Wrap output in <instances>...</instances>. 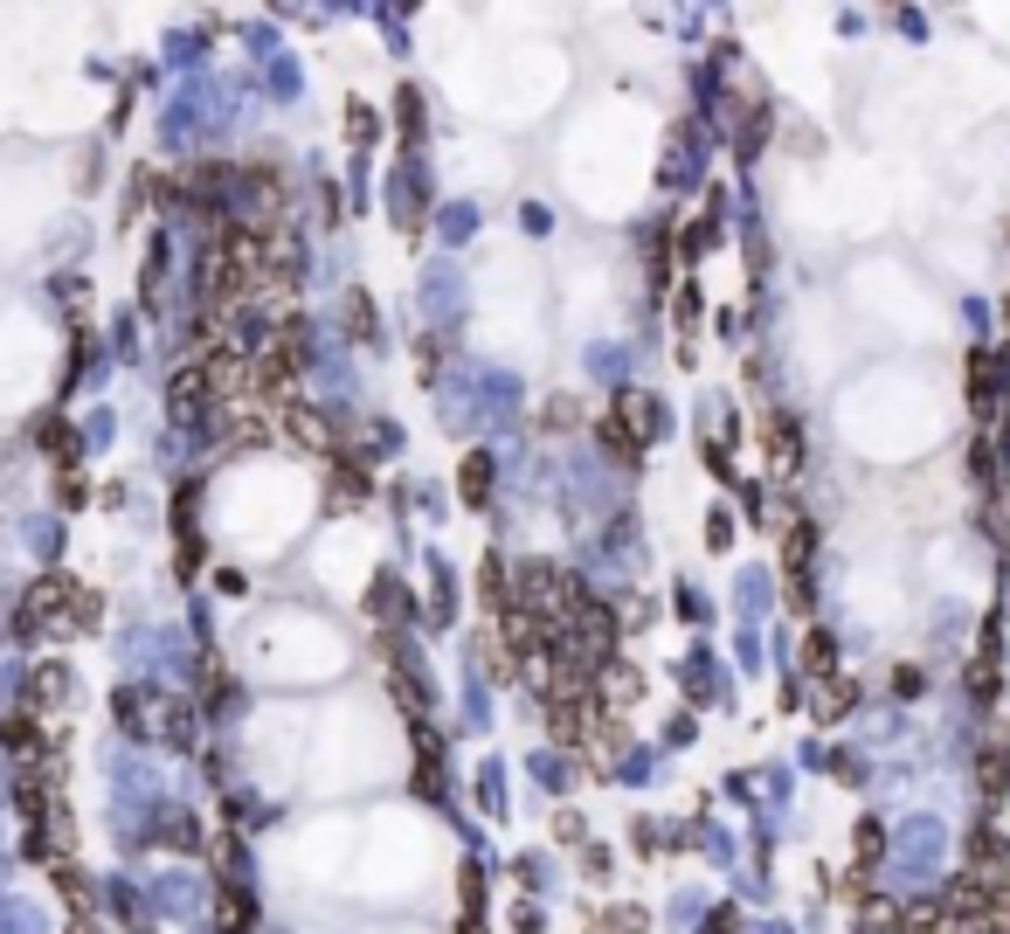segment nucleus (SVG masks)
Segmentation results:
<instances>
[{
  "label": "nucleus",
  "mask_w": 1010,
  "mask_h": 934,
  "mask_svg": "<svg viewBox=\"0 0 1010 934\" xmlns=\"http://www.w3.org/2000/svg\"><path fill=\"white\" fill-rule=\"evenodd\" d=\"M63 699H70V671L55 665V658H49V665H35V671H28V714H35V720H49Z\"/></svg>",
  "instance_id": "nucleus-7"
},
{
  "label": "nucleus",
  "mask_w": 1010,
  "mask_h": 934,
  "mask_svg": "<svg viewBox=\"0 0 1010 934\" xmlns=\"http://www.w3.org/2000/svg\"><path fill=\"white\" fill-rule=\"evenodd\" d=\"M153 837H166V845H174V851H194V845H201V831H194V817H180V810H174V817H166V831H153Z\"/></svg>",
  "instance_id": "nucleus-24"
},
{
  "label": "nucleus",
  "mask_w": 1010,
  "mask_h": 934,
  "mask_svg": "<svg viewBox=\"0 0 1010 934\" xmlns=\"http://www.w3.org/2000/svg\"><path fill=\"white\" fill-rule=\"evenodd\" d=\"M0 741H8L14 755H42V747H49V734H42V720H35L28 706H22V714H8V720H0Z\"/></svg>",
  "instance_id": "nucleus-12"
},
{
  "label": "nucleus",
  "mask_w": 1010,
  "mask_h": 934,
  "mask_svg": "<svg viewBox=\"0 0 1010 934\" xmlns=\"http://www.w3.org/2000/svg\"><path fill=\"white\" fill-rule=\"evenodd\" d=\"M603 422H616V429H623V437H630V443H637V451H644V437H651V429H658V402H651L644 388H623V395L609 402V416H603Z\"/></svg>",
  "instance_id": "nucleus-5"
},
{
  "label": "nucleus",
  "mask_w": 1010,
  "mask_h": 934,
  "mask_svg": "<svg viewBox=\"0 0 1010 934\" xmlns=\"http://www.w3.org/2000/svg\"><path fill=\"white\" fill-rule=\"evenodd\" d=\"M111 706H118V727H125V734H153V720H146V693H118Z\"/></svg>",
  "instance_id": "nucleus-21"
},
{
  "label": "nucleus",
  "mask_w": 1010,
  "mask_h": 934,
  "mask_svg": "<svg viewBox=\"0 0 1010 934\" xmlns=\"http://www.w3.org/2000/svg\"><path fill=\"white\" fill-rule=\"evenodd\" d=\"M540 720H547V741L589 747V734H595V699H547V706H540Z\"/></svg>",
  "instance_id": "nucleus-3"
},
{
  "label": "nucleus",
  "mask_w": 1010,
  "mask_h": 934,
  "mask_svg": "<svg viewBox=\"0 0 1010 934\" xmlns=\"http://www.w3.org/2000/svg\"><path fill=\"white\" fill-rule=\"evenodd\" d=\"M256 927V900L242 880H222L215 886V934H250Z\"/></svg>",
  "instance_id": "nucleus-6"
},
{
  "label": "nucleus",
  "mask_w": 1010,
  "mask_h": 934,
  "mask_svg": "<svg viewBox=\"0 0 1010 934\" xmlns=\"http://www.w3.org/2000/svg\"><path fill=\"white\" fill-rule=\"evenodd\" d=\"M851 706H858V685L851 679H824V685H817V720H845Z\"/></svg>",
  "instance_id": "nucleus-15"
},
{
  "label": "nucleus",
  "mask_w": 1010,
  "mask_h": 934,
  "mask_svg": "<svg viewBox=\"0 0 1010 934\" xmlns=\"http://www.w3.org/2000/svg\"><path fill=\"white\" fill-rule=\"evenodd\" d=\"M346 332H353V340H374V298L367 291L346 298Z\"/></svg>",
  "instance_id": "nucleus-22"
},
{
  "label": "nucleus",
  "mask_w": 1010,
  "mask_h": 934,
  "mask_svg": "<svg viewBox=\"0 0 1010 934\" xmlns=\"http://www.w3.org/2000/svg\"><path fill=\"white\" fill-rule=\"evenodd\" d=\"M879 845H886V837H879V824H858V858H879Z\"/></svg>",
  "instance_id": "nucleus-27"
},
{
  "label": "nucleus",
  "mask_w": 1010,
  "mask_h": 934,
  "mask_svg": "<svg viewBox=\"0 0 1010 934\" xmlns=\"http://www.w3.org/2000/svg\"><path fill=\"white\" fill-rule=\"evenodd\" d=\"M35 443H42L55 464H70V429L63 422H35Z\"/></svg>",
  "instance_id": "nucleus-25"
},
{
  "label": "nucleus",
  "mask_w": 1010,
  "mask_h": 934,
  "mask_svg": "<svg viewBox=\"0 0 1010 934\" xmlns=\"http://www.w3.org/2000/svg\"><path fill=\"white\" fill-rule=\"evenodd\" d=\"M98 589H77L70 575H42L28 582L22 609H14V630L22 638H63V630H98Z\"/></svg>",
  "instance_id": "nucleus-1"
},
{
  "label": "nucleus",
  "mask_w": 1010,
  "mask_h": 934,
  "mask_svg": "<svg viewBox=\"0 0 1010 934\" xmlns=\"http://www.w3.org/2000/svg\"><path fill=\"white\" fill-rule=\"evenodd\" d=\"M761 443H769V457L782 464V471H796V464H803V429H796V416H782V408H775V416H761Z\"/></svg>",
  "instance_id": "nucleus-8"
},
{
  "label": "nucleus",
  "mask_w": 1010,
  "mask_h": 934,
  "mask_svg": "<svg viewBox=\"0 0 1010 934\" xmlns=\"http://www.w3.org/2000/svg\"><path fill=\"white\" fill-rule=\"evenodd\" d=\"M969 858H976V866H989V880H997V872L1010 866V845H1003L997 831H976V837H969Z\"/></svg>",
  "instance_id": "nucleus-19"
},
{
  "label": "nucleus",
  "mask_w": 1010,
  "mask_h": 934,
  "mask_svg": "<svg viewBox=\"0 0 1010 934\" xmlns=\"http://www.w3.org/2000/svg\"><path fill=\"white\" fill-rule=\"evenodd\" d=\"M277 437H291L298 451H312V457H332V422H326L312 402H291V408H277Z\"/></svg>",
  "instance_id": "nucleus-2"
},
{
  "label": "nucleus",
  "mask_w": 1010,
  "mask_h": 934,
  "mask_svg": "<svg viewBox=\"0 0 1010 934\" xmlns=\"http://www.w3.org/2000/svg\"><path fill=\"white\" fill-rule=\"evenodd\" d=\"M55 498H63V506H84V478H77V471H63V492H55Z\"/></svg>",
  "instance_id": "nucleus-28"
},
{
  "label": "nucleus",
  "mask_w": 1010,
  "mask_h": 934,
  "mask_svg": "<svg viewBox=\"0 0 1010 934\" xmlns=\"http://www.w3.org/2000/svg\"><path fill=\"white\" fill-rule=\"evenodd\" d=\"M457 498H464L471 513L484 506V498H492V451H471V457L457 464Z\"/></svg>",
  "instance_id": "nucleus-10"
},
{
  "label": "nucleus",
  "mask_w": 1010,
  "mask_h": 934,
  "mask_svg": "<svg viewBox=\"0 0 1010 934\" xmlns=\"http://www.w3.org/2000/svg\"><path fill=\"white\" fill-rule=\"evenodd\" d=\"M49 880H55V893H63L70 907H77V921H90V907H98V886L84 880V866H70V858H55V866H49Z\"/></svg>",
  "instance_id": "nucleus-9"
},
{
  "label": "nucleus",
  "mask_w": 1010,
  "mask_h": 934,
  "mask_svg": "<svg viewBox=\"0 0 1010 934\" xmlns=\"http://www.w3.org/2000/svg\"><path fill=\"white\" fill-rule=\"evenodd\" d=\"M209 408H215V395H209V374H201V361L180 367L174 381H166V416H174V422H201Z\"/></svg>",
  "instance_id": "nucleus-4"
},
{
  "label": "nucleus",
  "mask_w": 1010,
  "mask_h": 934,
  "mask_svg": "<svg viewBox=\"0 0 1010 934\" xmlns=\"http://www.w3.org/2000/svg\"><path fill=\"white\" fill-rule=\"evenodd\" d=\"M70 934H98V927H90V921H70Z\"/></svg>",
  "instance_id": "nucleus-29"
},
{
  "label": "nucleus",
  "mask_w": 1010,
  "mask_h": 934,
  "mask_svg": "<svg viewBox=\"0 0 1010 934\" xmlns=\"http://www.w3.org/2000/svg\"><path fill=\"white\" fill-rule=\"evenodd\" d=\"M367 609H374V623H388V630H395V623H402V589L381 575V582H374V595H367Z\"/></svg>",
  "instance_id": "nucleus-20"
},
{
  "label": "nucleus",
  "mask_w": 1010,
  "mask_h": 934,
  "mask_svg": "<svg viewBox=\"0 0 1010 934\" xmlns=\"http://www.w3.org/2000/svg\"><path fill=\"white\" fill-rule=\"evenodd\" d=\"M803 671H810V679H837V644L824 638V630L803 638Z\"/></svg>",
  "instance_id": "nucleus-17"
},
{
  "label": "nucleus",
  "mask_w": 1010,
  "mask_h": 934,
  "mask_svg": "<svg viewBox=\"0 0 1010 934\" xmlns=\"http://www.w3.org/2000/svg\"><path fill=\"white\" fill-rule=\"evenodd\" d=\"M976 769H983V775H976V782H983V796L997 803V796L1010 790V741H1003V747H983V761H976Z\"/></svg>",
  "instance_id": "nucleus-16"
},
{
  "label": "nucleus",
  "mask_w": 1010,
  "mask_h": 934,
  "mask_svg": "<svg viewBox=\"0 0 1010 934\" xmlns=\"http://www.w3.org/2000/svg\"><path fill=\"white\" fill-rule=\"evenodd\" d=\"M160 734L174 741V747H194V734H201V714H194L187 699H166V706H160Z\"/></svg>",
  "instance_id": "nucleus-13"
},
{
  "label": "nucleus",
  "mask_w": 1010,
  "mask_h": 934,
  "mask_svg": "<svg viewBox=\"0 0 1010 934\" xmlns=\"http://www.w3.org/2000/svg\"><path fill=\"white\" fill-rule=\"evenodd\" d=\"M575 422H582V402H575V395H554L547 408H540V429H575Z\"/></svg>",
  "instance_id": "nucleus-23"
},
{
  "label": "nucleus",
  "mask_w": 1010,
  "mask_h": 934,
  "mask_svg": "<svg viewBox=\"0 0 1010 934\" xmlns=\"http://www.w3.org/2000/svg\"><path fill=\"white\" fill-rule=\"evenodd\" d=\"M478 595H484V616H492V623H498L505 609H513V568H505L498 554H492V560H484V568H478Z\"/></svg>",
  "instance_id": "nucleus-11"
},
{
  "label": "nucleus",
  "mask_w": 1010,
  "mask_h": 934,
  "mask_svg": "<svg viewBox=\"0 0 1010 934\" xmlns=\"http://www.w3.org/2000/svg\"><path fill=\"white\" fill-rule=\"evenodd\" d=\"M332 506H340V513L367 506V471H353V464H340V471H332Z\"/></svg>",
  "instance_id": "nucleus-18"
},
{
  "label": "nucleus",
  "mask_w": 1010,
  "mask_h": 934,
  "mask_svg": "<svg viewBox=\"0 0 1010 934\" xmlns=\"http://www.w3.org/2000/svg\"><path fill=\"white\" fill-rule=\"evenodd\" d=\"M478 658H484V671H492V679H519V651L498 638V630H484L478 638Z\"/></svg>",
  "instance_id": "nucleus-14"
},
{
  "label": "nucleus",
  "mask_w": 1010,
  "mask_h": 934,
  "mask_svg": "<svg viewBox=\"0 0 1010 934\" xmlns=\"http://www.w3.org/2000/svg\"><path fill=\"white\" fill-rule=\"evenodd\" d=\"M554 837H560V845H582V817L560 810V817H554Z\"/></svg>",
  "instance_id": "nucleus-26"
}]
</instances>
